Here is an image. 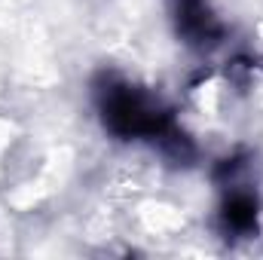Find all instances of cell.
<instances>
[{
    "label": "cell",
    "mask_w": 263,
    "mask_h": 260,
    "mask_svg": "<svg viewBox=\"0 0 263 260\" xmlns=\"http://www.w3.org/2000/svg\"><path fill=\"white\" fill-rule=\"evenodd\" d=\"M254 217H257V202H254V196H248V193L230 196L227 211H223V220H227L230 230L245 233V230L254 227Z\"/></svg>",
    "instance_id": "obj_3"
},
{
    "label": "cell",
    "mask_w": 263,
    "mask_h": 260,
    "mask_svg": "<svg viewBox=\"0 0 263 260\" xmlns=\"http://www.w3.org/2000/svg\"><path fill=\"white\" fill-rule=\"evenodd\" d=\"M104 120L107 126L126 138H141V135H159L162 132V114L147 104L138 92L132 89H110L104 101Z\"/></svg>",
    "instance_id": "obj_1"
},
{
    "label": "cell",
    "mask_w": 263,
    "mask_h": 260,
    "mask_svg": "<svg viewBox=\"0 0 263 260\" xmlns=\"http://www.w3.org/2000/svg\"><path fill=\"white\" fill-rule=\"evenodd\" d=\"M181 28L187 37L202 40V37H211L214 34V22L208 15V9L202 6V0H181Z\"/></svg>",
    "instance_id": "obj_2"
}]
</instances>
